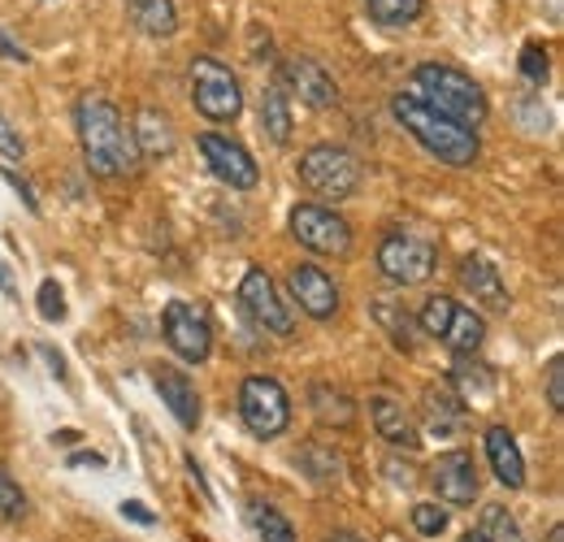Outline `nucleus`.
I'll return each mask as SVG.
<instances>
[{
	"label": "nucleus",
	"mask_w": 564,
	"mask_h": 542,
	"mask_svg": "<svg viewBox=\"0 0 564 542\" xmlns=\"http://www.w3.org/2000/svg\"><path fill=\"white\" fill-rule=\"evenodd\" d=\"M0 57H4V62H18V66H26V62H31V57H26V48H22V44H13V35H9L4 26H0Z\"/></svg>",
	"instance_id": "nucleus-38"
},
{
	"label": "nucleus",
	"mask_w": 564,
	"mask_h": 542,
	"mask_svg": "<svg viewBox=\"0 0 564 542\" xmlns=\"http://www.w3.org/2000/svg\"><path fill=\"white\" fill-rule=\"evenodd\" d=\"M547 404L552 412L564 408V356H552V365H547Z\"/></svg>",
	"instance_id": "nucleus-37"
},
{
	"label": "nucleus",
	"mask_w": 564,
	"mask_h": 542,
	"mask_svg": "<svg viewBox=\"0 0 564 542\" xmlns=\"http://www.w3.org/2000/svg\"><path fill=\"white\" fill-rule=\"evenodd\" d=\"M322 542H365L360 534H352V530H335V534H326Z\"/></svg>",
	"instance_id": "nucleus-41"
},
{
	"label": "nucleus",
	"mask_w": 564,
	"mask_h": 542,
	"mask_svg": "<svg viewBox=\"0 0 564 542\" xmlns=\"http://www.w3.org/2000/svg\"><path fill=\"white\" fill-rule=\"evenodd\" d=\"M460 542H487V539H482V534H474V530H469V534H465V539H460Z\"/></svg>",
	"instance_id": "nucleus-45"
},
{
	"label": "nucleus",
	"mask_w": 564,
	"mask_h": 542,
	"mask_svg": "<svg viewBox=\"0 0 564 542\" xmlns=\"http://www.w3.org/2000/svg\"><path fill=\"white\" fill-rule=\"evenodd\" d=\"M452 295H430L422 304V313H417V326H422V335L430 339H438L443 335V326H447V317H452Z\"/></svg>",
	"instance_id": "nucleus-29"
},
{
	"label": "nucleus",
	"mask_w": 564,
	"mask_h": 542,
	"mask_svg": "<svg viewBox=\"0 0 564 542\" xmlns=\"http://www.w3.org/2000/svg\"><path fill=\"white\" fill-rule=\"evenodd\" d=\"M291 100H286V87H282L279 78L274 83H265V91H261V131L270 143H286L291 139Z\"/></svg>",
	"instance_id": "nucleus-21"
},
{
	"label": "nucleus",
	"mask_w": 564,
	"mask_h": 542,
	"mask_svg": "<svg viewBox=\"0 0 564 542\" xmlns=\"http://www.w3.org/2000/svg\"><path fill=\"white\" fill-rule=\"evenodd\" d=\"M482 539L487 542H525V534H521V525L512 521V512L503 508V503H491L487 508V517H482Z\"/></svg>",
	"instance_id": "nucleus-28"
},
{
	"label": "nucleus",
	"mask_w": 564,
	"mask_h": 542,
	"mask_svg": "<svg viewBox=\"0 0 564 542\" xmlns=\"http://www.w3.org/2000/svg\"><path fill=\"white\" fill-rule=\"evenodd\" d=\"M239 304H243V313H248L265 335H279V339H291V335H295V317H291L286 300L279 295L274 278L261 270V265H252V270L243 273V282H239Z\"/></svg>",
	"instance_id": "nucleus-10"
},
{
	"label": "nucleus",
	"mask_w": 564,
	"mask_h": 542,
	"mask_svg": "<svg viewBox=\"0 0 564 542\" xmlns=\"http://www.w3.org/2000/svg\"><path fill=\"white\" fill-rule=\"evenodd\" d=\"M122 512H127L131 521H140V525H152V521H156V517H152L143 503H135V499H131V503H122Z\"/></svg>",
	"instance_id": "nucleus-40"
},
{
	"label": "nucleus",
	"mask_w": 564,
	"mask_h": 542,
	"mask_svg": "<svg viewBox=\"0 0 564 542\" xmlns=\"http://www.w3.org/2000/svg\"><path fill=\"white\" fill-rule=\"evenodd\" d=\"M70 465H96V469H100L105 460H100V456H87V452H83V456H70Z\"/></svg>",
	"instance_id": "nucleus-42"
},
{
	"label": "nucleus",
	"mask_w": 564,
	"mask_h": 542,
	"mask_svg": "<svg viewBox=\"0 0 564 542\" xmlns=\"http://www.w3.org/2000/svg\"><path fill=\"white\" fill-rule=\"evenodd\" d=\"M438 339H443V347H452L456 356H474L482 347V339H487V322H482V313H474L465 304H452V317H447Z\"/></svg>",
	"instance_id": "nucleus-20"
},
{
	"label": "nucleus",
	"mask_w": 564,
	"mask_h": 542,
	"mask_svg": "<svg viewBox=\"0 0 564 542\" xmlns=\"http://www.w3.org/2000/svg\"><path fill=\"white\" fill-rule=\"evenodd\" d=\"M200 156H205V165H209V174L217 183H226L230 192H252L257 187V178H261V170H257V161H252V152L243 148V143H235V139L226 136H200Z\"/></svg>",
	"instance_id": "nucleus-11"
},
{
	"label": "nucleus",
	"mask_w": 564,
	"mask_h": 542,
	"mask_svg": "<svg viewBox=\"0 0 564 542\" xmlns=\"http://www.w3.org/2000/svg\"><path fill=\"white\" fill-rule=\"evenodd\" d=\"M74 127H78V143H83V161L96 178H122L140 165L131 127H127V118L118 113L113 100L83 96L74 105Z\"/></svg>",
	"instance_id": "nucleus-1"
},
{
	"label": "nucleus",
	"mask_w": 564,
	"mask_h": 542,
	"mask_svg": "<svg viewBox=\"0 0 564 542\" xmlns=\"http://www.w3.org/2000/svg\"><path fill=\"white\" fill-rule=\"evenodd\" d=\"M295 170H300V183L322 200H352L360 187V161L348 148H335V143H313Z\"/></svg>",
	"instance_id": "nucleus-4"
},
{
	"label": "nucleus",
	"mask_w": 564,
	"mask_h": 542,
	"mask_svg": "<svg viewBox=\"0 0 564 542\" xmlns=\"http://www.w3.org/2000/svg\"><path fill=\"white\" fill-rule=\"evenodd\" d=\"M391 113H395V122L417 139L434 161H443V165H452V170H465V165H474V161L482 156L478 131L456 127L452 118H443V113L425 109L422 100H417V96H409V91H400V96L391 100Z\"/></svg>",
	"instance_id": "nucleus-2"
},
{
	"label": "nucleus",
	"mask_w": 564,
	"mask_h": 542,
	"mask_svg": "<svg viewBox=\"0 0 564 542\" xmlns=\"http://www.w3.org/2000/svg\"><path fill=\"white\" fill-rule=\"evenodd\" d=\"M161 330H165V343L178 360L187 365H205L213 351V326L209 313L196 308L192 300H170L165 304V317H161Z\"/></svg>",
	"instance_id": "nucleus-8"
},
{
	"label": "nucleus",
	"mask_w": 564,
	"mask_h": 542,
	"mask_svg": "<svg viewBox=\"0 0 564 542\" xmlns=\"http://www.w3.org/2000/svg\"><path fill=\"white\" fill-rule=\"evenodd\" d=\"M487 460H491L495 477L508 490H521L525 486V460H521V447H517V438H512L508 425H491L487 430Z\"/></svg>",
	"instance_id": "nucleus-19"
},
{
	"label": "nucleus",
	"mask_w": 564,
	"mask_h": 542,
	"mask_svg": "<svg viewBox=\"0 0 564 542\" xmlns=\"http://www.w3.org/2000/svg\"><path fill=\"white\" fill-rule=\"evenodd\" d=\"M127 18L140 26L143 35H156V40H165V35L178 31L174 0H127Z\"/></svg>",
	"instance_id": "nucleus-23"
},
{
	"label": "nucleus",
	"mask_w": 564,
	"mask_h": 542,
	"mask_svg": "<svg viewBox=\"0 0 564 542\" xmlns=\"http://www.w3.org/2000/svg\"><path fill=\"white\" fill-rule=\"evenodd\" d=\"M369 416H373V430H378V438H387L391 447H409V452H417V425H413V416L404 412V404H395L391 395H373L369 400Z\"/></svg>",
	"instance_id": "nucleus-17"
},
{
	"label": "nucleus",
	"mask_w": 564,
	"mask_h": 542,
	"mask_svg": "<svg viewBox=\"0 0 564 542\" xmlns=\"http://www.w3.org/2000/svg\"><path fill=\"white\" fill-rule=\"evenodd\" d=\"M409 96H417L425 109L452 118V122L465 127V131H478V127L487 122V96H482V87L456 66H443V62L417 66L413 69Z\"/></svg>",
	"instance_id": "nucleus-3"
},
{
	"label": "nucleus",
	"mask_w": 564,
	"mask_h": 542,
	"mask_svg": "<svg viewBox=\"0 0 564 542\" xmlns=\"http://www.w3.org/2000/svg\"><path fill=\"white\" fill-rule=\"evenodd\" d=\"M131 139H135V152H140L143 161H165V156L174 152V127H170V118H165L161 109H152V105H143L140 113H135Z\"/></svg>",
	"instance_id": "nucleus-18"
},
{
	"label": "nucleus",
	"mask_w": 564,
	"mask_h": 542,
	"mask_svg": "<svg viewBox=\"0 0 564 542\" xmlns=\"http://www.w3.org/2000/svg\"><path fill=\"white\" fill-rule=\"evenodd\" d=\"M373 317H378V326L391 335V343H395V347L413 351V343H417V339H413V326H417V322H413V317H409L400 304H373Z\"/></svg>",
	"instance_id": "nucleus-27"
},
{
	"label": "nucleus",
	"mask_w": 564,
	"mask_h": 542,
	"mask_svg": "<svg viewBox=\"0 0 564 542\" xmlns=\"http://www.w3.org/2000/svg\"><path fill=\"white\" fill-rule=\"evenodd\" d=\"M365 9L378 26H409L422 18L425 0H365Z\"/></svg>",
	"instance_id": "nucleus-26"
},
{
	"label": "nucleus",
	"mask_w": 564,
	"mask_h": 542,
	"mask_svg": "<svg viewBox=\"0 0 564 542\" xmlns=\"http://www.w3.org/2000/svg\"><path fill=\"white\" fill-rule=\"evenodd\" d=\"M286 286H291V295L300 300V308H304L308 317L330 322V317L339 313V286H335V278L326 270H317V265H291Z\"/></svg>",
	"instance_id": "nucleus-14"
},
{
	"label": "nucleus",
	"mask_w": 564,
	"mask_h": 542,
	"mask_svg": "<svg viewBox=\"0 0 564 542\" xmlns=\"http://www.w3.org/2000/svg\"><path fill=\"white\" fill-rule=\"evenodd\" d=\"M430 481H434V490H438V499L443 503H456V508H465V503H474L478 499V465H474V456L469 452H443L438 460H434V469H430Z\"/></svg>",
	"instance_id": "nucleus-13"
},
{
	"label": "nucleus",
	"mask_w": 564,
	"mask_h": 542,
	"mask_svg": "<svg viewBox=\"0 0 564 542\" xmlns=\"http://www.w3.org/2000/svg\"><path fill=\"white\" fill-rule=\"evenodd\" d=\"M0 174H4V183H9V187L22 196V200H26V208H31V213H40V200H35V192H31V187H26V183H22L13 170H0Z\"/></svg>",
	"instance_id": "nucleus-39"
},
{
	"label": "nucleus",
	"mask_w": 564,
	"mask_h": 542,
	"mask_svg": "<svg viewBox=\"0 0 564 542\" xmlns=\"http://www.w3.org/2000/svg\"><path fill=\"white\" fill-rule=\"evenodd\" d=\"M279 83H286L308 109H330V105H339V83L326 74L322 62H313V57H304V53H291L279 69Z\"/></svg>",
	"instance_id": "nucleus-12"
},
{
	"label": "nucleus",
	"mask_w": 564,
	"mask_h": 542,
	"mask_svg": "<svg viewBox=\"0 0 564 542\" xmlns=\"http://www.w3.org/2000/svg\"><path fill=\"white\" fill-rule=\"evenodd\" d=\"M460 286H465L487 313H508V304H512L499 270H495L491 261H482V257H465V261H460Z\"/></svg>",
	"instance_id": "nucleus-15"
},
{
	"label": "nucleus",
	"mask_w": 564,
	"mask_h": 542,
	"mask_svg": "<svg viewBox=\"0 0 564 542\" xmlns=\"http://www.w3.org/2000/svg\"><path fill=\"white\" fill-rule=\"evenodd\" d=\"M308 404H313V416H317L322 425L348 430L356 421V404L348 400V391H339V387H330V382H313V387H308Z\"/></svg>",
	"instance_id": "nucleus-22"
},
{
	"label": "nucleus",
	"mask_w": 564,
	"mask_h": 542,
	"mask_svg": "<svg viewBox=\"0 0 564 542\" xmlns=\"http://www.w3.org/2000/svg\"><path fill=\"white\" fill-rule=\"evenodd\" d=\"M478 373H469V365H456V373H452V382L465 391V400H474V395H482V400H491V391H495V382H491V373L482 369V365H474Z\"/></svg>",
	"instance_id": "nucleus-32"
},
{
	"label": "nucleus",
	"mask_w": 564,
	"mask_h": 542,
	"mask_svg": "<svg viewBox=\"0 0 564 542\" xmlns=\"http://www.w3.org/2000/svg\"><path fill=\"white\" fill-rule=\"evenodd\" d=\"M300 465H304L308 474L317 477V481H330V477H339V469H344V460H339L335 452H326V447H317V443L300 452Z\"/></svg>",
	"instance_id": "nucleus-30"
},
{
	"label": "nucleus",
	"mask_w": 564,
	"mask_h": 542,
	"mask_svg": "<svg viewBox=\"0 0 564 542\" xmlns=\"http://www.w3.org/2000/svg\"><path fill=\"white\" fill-rule=\"evenodd\" d=\"M152 382H156V391H161V404H170V412L178 416L183 430H196V425H200V395H196V387L187 382V373L161 365V369L152 373Z\"/></svg>",
	"instance_id": "nucleus-16"
},
{
	"label": "nucleus",
	"mask_w": 564,
	"mask_h": 542,
	"mask_svg": "<svg viewBox=\"0 0 564 542\" xmlns=\"http://www.w3.org/2000/svg\"><path fill=\"white\" fill-rule=\"evenodd\" d=\"M0 156H9V161H22L26 156V143H22V136H18V127L0 113Z\"/></svg>",
	"instance_id": "nucleus-36"
},
{
	"label": "nucleus",
	"mask_w": 564,
	"mask_h": 542,
	"mask_svg": "<svg viewBox=\"0 0 564 542\" xmlns=\"http://www.w3.org/2000/svg\"><path fill=\"white\" fill-rule=\"evenodd\" d=\"M26 508H31L26 490L0 469V517H4V521H22V517H26Z\"/></svg>",
	"instance_id": "nucleus-31"
},
{
	"label": "nucleus",
	"mask_w": 564,
	"mask_h": 542,
	"mask_svg": "<svg viewBox=\"0 0 564 542\" xmlns=\"http://www.w3.org/2000/svg\"><path fill=\"white\" fill-rule=\"evenodd\" d=\"M187 78H192V105L209 122H235L243 113V87H239L230 66H221L213 57H196Z\"/></svg>",
	"instance_id": "nucleus-5"
},
{
	"label": "nucleus",
	"mask_w": 564,
	"mask_h": 542,
	"mask_svg": "<svg viewBox=\"0 0 564 542\" xmlns=\"http://www.w3.org/2000/svg\"><path fill=\"white\" fill-rule=\"evenodd\" d=\"M413 525H417V534L434 539V534L447 530V512H443L438 503H417V508H413Z\"/></svg>",
	"instance_id": "nucleus-35"
},
{
	"label": "nucleus",
	"mask_w": 564,
	"mask_h": 542,
	"mask_svg": "<svg viewBox=\"0 0 564 542\" xmlns=\"http://www.w3.org/2000/svg\"><path fill=\"white\" fill-rule=\"evenodd\" d=\"M291 235L317 257H344L352 248V226L326 204H295Z\"/></svg>",
	"instance_id": "nucleus-9"
},
{
	"label": "nucleus",
	"mask_w": 564,
	"mask_h": 542,
	"mask_svg": "<svg viewBox=\"0 0 564 542\" xmlns=\"http://www.w3.org/2000/svg\"><path fill=\"white\" fill-rule=\"evenodd\" d=\"M0 286H4V291H13V278H9V270H4V265H0Z\"/></svg>",
	"instance_id": "nucleus-43"
},
{
	"label": "nucleus",
	"mask_w": 564,
	"mask_h": 542,
	"mask_svg": "<svg viewBox=\"0 0 564 542\" xmlns=\"http://www.w3.org/2000/svg\"><path fill=\"white\" fill-rule=\"evenodd\" d=\"M40 317L44 322H62L66 317V295H62V286L53 278L40 282Z\"/></svg>",
	"instance_id": "nucleus-33"
},
{
	"label": "nucleus",
	"mask_w": 564,
	"mask_h": 542,
	"mask_svg": "<svg viewBox=\"0 0 564 542\" xmlns=\"http://www.w3.org/2000/svg\"><path fill=\"white\" fill-rule=\"evenodd\" d=\"M438 270V248L409 230H387L378 243V273L395 286H422Z\"/></svg>",
	"instance_id": "nucleus-6"
},
{
	"label": "nucleus",
	"mask_w": 564,
	"mask_h": 542,
	"mask_svg": "<svg viewBox=\"0 0 564 542\" xmlns=\"http://www.w3.org/2000/svg\"><path fill=\"white\" fill-rule=\"evenodd\" d=\"M248 521H252V530H257V539L261 542H295L291 521L282 517L279 508L261 503V499H252V503H248Z\"/></svg>",
	"instance_id": "nucleus-25"
},
{
	"label": "nucleus",
	"mask_w": 564,
	"mask_h": 542,
	"mask_svg": "<svg viewBox=\"0 0 564 542\" xmlns=\"http://www.w3.org/2000/svg\"><path fill=\"white\" fill-rule=\"evenodd\" d=\"M425 421H430L434 434H456V430L465 425V404H460L452 391L430 387V391H425Z\"/></svg>",
	"instance_id": "nucleus-24"
},
{
	"label": "nucleus",
	"mask_w": 564,
	"mask_h": 542,
	"mask_svg": "<svg viewBox=\"0 0 564 542\" xmlns=\"http://www.w3.org/2000/svg\"><path fill=\"white\" fill-rule=\"evenodd\" d=\"M239 416H243V425L257 438H279L282 430L291 425V400H286L282 382L265 378V373L243 378V387H239Z\"/></svg>",
	"instance_id": "nucleus-7"
},
{
	"label": "nucleus",
	"mask_w": 564,
	"mask_h": 542,
	"mask_svg": "<svg viewBox=\"0 0 564 542\" xmlns=\"http://www.w3.org/2000/svg\"><path fill=\"white\" fill-rule=\"evenodd\" d=\"M547 542H564V530H561V525H552V534H547Z\"/></svg>",
	"instance_id": "nucleus-44"
},
{
	"label": "nucleus",
	"mask_w": 564,
	"mask_h": 542,
	"mask_svg": "<svg viewBox=\"0 0 564 542\" xmlns=\"http://www.w3.org/2000/svg\"><path fill=\"white\" fill-rule=\"evenodd\" d=\"M547 69H552V62H547V48L543 44H525L521 48V74L530 83H547Z\"/></svg>",
	"instance_id": "nucleus-34"
}]
</instances>
